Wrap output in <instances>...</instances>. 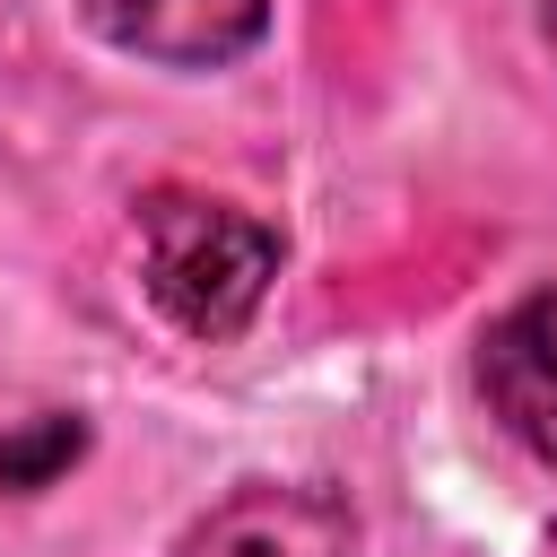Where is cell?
Instances as JSON below:
<instances>
[{
	"label": "cell",
	"instance_id": "cell-5",
	"mask_svg": "<svg viewBox=\"0 0 557 557\" xmlns=\"http://www.w3.org/2000/svg\"><path fill=\"white\" fill-rule=\"evenodd\" d=\"M78 453H87V426H78V418H61V409H52V418H26V426L0 444V487H9V496H35V487H52Z\"/></svg>",
	"mask_w": 557,
	"mask_h": 557
},
{
	"label": "cell",
	"instance_id": "cell-6",
	"mask_svg": "<svg viewBox=\"0 0 557 557\" xmlns=\"http://www.w3.org/2000/svg\"><path fill=\"white\" fill-rule=\"evenodd\" d=\"M540 35H548V52H557V0H540Z\"/></svg>",
	"mask_w": 557,
	"mask_h": 557
},
{
	"label": "cell",
	"instance_id": "cell-2",
	"mask_svg": "<svg viewBox=\"0 0 557 557\" xmlns=\"http://www.w3.org/2000/svg\"><path fill=\"white\" fill-rule=\"evenodd\" d=\"M174 557H357V522L331 487L305 479H252L226 505H209Z\"/></svg>",
	"mask_w": 557,
	"mask_h": 557
},
{
	"label": "cell",
	"instance_id": "cell-3",
	"mask_svg": "<svg viewBox=\"0 0 557 557\" xmlns=\"http://www.w3.org/2000/svg\"><path fill=\"white\" fill-rule=\"evenodd\" d=\"M479 392L496 426L557 470V287H531L479 331Z\"/></svg>",
	"mask_w": 557,
	"mask_h": 557
},
{
	"label": "cell",
	"instance_id": "cell-4",
	"mask_svg": "<svg viewBox=\"0 0 557 557\" xmlns=\"http://www.w3.org/2000/svg\"><path fill=\"white\" fill-rule=\"evenodd\" d=\"M87 26L157 70H226L270 35V0H78Z\"/></svg>",
	"mask_w": 557,
	"mask_h": 557
},
{
	"label": "cell",
	"instance_id": "cell-1",
	"mask_svg": "<svg viewBox=\"0 0 557 557\" xmlns=\"http://www.w3.org/2000/svg\"><path fill=\"white\" fill-rule=\"evenodd\" d=\"M139 261H148V305L183 339H235L270 278H278V226L209 200V191H148L139 200Z\"/></svg>",
	"mask_w": 557,
	"mask_h": 557
}]
</instances>
